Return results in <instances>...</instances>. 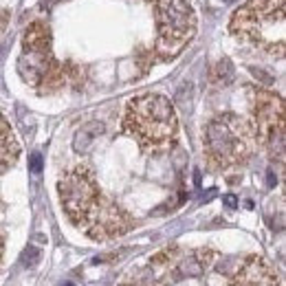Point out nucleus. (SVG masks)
<instances>
[{
	"mask_svg": "<svg viewBox=\"0 0 286 286\" xmlns=\"http://www.w3.org/2000/svg\"><path fill=\"white\" fill-rule=\"evenodd\" d=\"M62 207L73 225L88 238L110 240L132 229V220L119 205L101 194L91 167L75 165L57 183Z\"/></svg>",
	"mask_w": 286,
	"mask_h": 286,
	"instance_id": "f257e3e1",
	"label": "nucleus"
},
{
	"mask_svg": "<svg viewBox=\"0 0 286 286\" xmlns=\"http://www.w3.org/2000/svg\"><path fill=\"white\" fill-rule=\"evenodd\" d=\"M123 132L137 139L145 154L167 152L179 135L174 104L163 95L143 93L132 97L123 115Z\"/></svg>",
	"mask_w": 286,
	"mask_h": 286,
	"instance_id": "f03ea898",
	"label": "nucleus"
},
{
	"mask_svg": "<svg viewBox=\"0 0 286 286\" xmlns=\"http://www.w3.org/2000/svg\"><path fill=\"white\" fill-rule=\"evenodd\" d=\"M229 31L269 55L282 57L286 51V5L284 0H249L233 11Z\"/></svg>",
	"mask_w": 286,
	"mask_h": 286,
	"instance_id": "7ed1b4c3",
	"label": "nucleus"
},
{
	"mask_svg": "<svg viewBox=\"0 0 286 286\" xmlns=\"http://www.w3.org/2000/svg\"><path fill=\"white\" fill-rule=\"evenodd\" d=\"M205 157L214 170H231L245 165L258 150L253 123L240 115L225 113L214 117L205 128Z\"/></svg>",
	"mask_w": 286,
	"mask_h": 286,
	"instance_id": "20e7f679",
	"label": "nucleus"
},
{
	"mask_svg": "<svg viewBox=\"0 0 286 286\" xmlns=\"http://www.w3.org/2000/svg\"><path fill=\"white\" fill-rule=\"evenodd\" d=\"M18 75L25 84L40 93H51L64 84V66L55 60L53 47H51V31L42 22H33L22 35Z\"/></svg>",
	"mask_w": 286,
	"mask_h": 286,
	"instance_id": "39448f33",
	"label": "nucleus"
},
{
	"mask_svg": "<svg viewBox=\"0 0 286 286\" xmlns=\"http://www.w3.org/2000/svg\"><path fill=\"white\" fill-rule=\"evenodd\" d=\"M150 3L157 18L154 57L161 62H172L196 35V11L189 0H150Z\"/></svg>",
	"mask_w": 286,
	"mask_h": 286,
	"instance_id": "423d86ee",
	"label": "nucleus"
},
{
	"mask_svg": "<svg viewBox=\"0 0 286 286\" xmlns=\"http://www.w3.org/2000/svg\"><path fill=\"white\" fill-rule=\"evenodd\" d=\"M253 128L258 145L269 152L271 159L284 161V101L280 95L253 88Z\"/></svg>",
	"mask_w": 286,
	"mask_h": 286,
	"instance_id": "0eeeda50",
	"label": "nucleus"
},
{
	"mask_svg": "<svg viewBox=\"0 0 286 286\" xmlns=\"http://www.w3.org/2000/svg\"><path fill=\"white\" fill-rule=\"evenodd\" d=\"M227 286H280L275 267L262 255H251L240 264L238 273Z\"/></svg>",
	"mask_w": 286,
	"mask_h": 286,
	"instance_id": "6e6552de",
	"label": "nucleus"
},
{
	"mask_svg": "<svg viewBox=\"0 0 286 286\" xmlns=\"http://www.w3.org/2000/svg\"><path fill=\"white\" fill-rule=\"evenodd\" d=\"M214 258H216V253L209 251V249H198V251L187 253L185 258L176 260V275L179 277H201L211 267Z\"/></svg>",
	"mask_w": 286,
	"mask_h": 286,
	"instance_id": "1a4fd4ad",
	"label": "nucleus"
},
{
	"mask_svg": "<svg viewBox=\"0 0 286 286\" xmlns=\"http://www.w3.org/2000/svg\"><path fill=\"white\" fill-rule=\"evenodd\" d=\"M20 157V143L13 137L11 126L0 115V174H5Z\"/></svg>",
	"mask_w": 286,
	"mask_h": 286,
	"instance_id": "9d476101",
	"label": "nucleus"
},
{
	"mask_svg": "<svg viewBox=\"0 0 286 286\" xmlns=\"http://www.w3.org/2000/svg\"><path fill=\"white\" fill-rule=\"evenodd\" d=\"M104 123L101 121H88L84 123L82 128L75 132V137H73V150L77 154H86L88 150L93 148V143L97 141V139L104 135Z\"/></svg>",
	"mask_w": 286,
	"mask_h": 286,
	"instance_id": "9b49d317",
	"label": "nucleus"
},
{
	"mask_svg": "<svg viewBox=\"0 0 286 286\" xmlns=\"http://www.w3.org/2000/svg\"><path fill=\"white\" fill-rule=\"evenodd\" d=\"M233 77H236V71H233V64L231 60H227V57H223L218 64H216V69H214V79L218 84H231L233 82Z\"/></svg>",
	"mask_w": 286,
	"mask_h": 286,
	"instance_id": "f8f14e48",
	"label": "nucleus"
},
{
	"mask_svg": "<svg viewBox=\"0 0 286 286\" xmlns=\"http://www.w3.org/2000/svg\"><path fill=\"white\" fill-rule=\"evenodd\" d=\"M40 258H42L40 249L29 247V249H25V253H22V264H25V267H33L35 262H40Z\"/></svg>",
	"mask_w": 286,
	"mask_h": 286,
	"instance_id": "ddd939ff",
	"label": "nucleus"
},
{
	"mask_svg": "<svg viewBox=\"0 0 286 286\" xmlns=\"http://www.w3.org/2000/svg\"><path fill=\"white\" fill-rule=\"evenodd\" d=\"M29 170H31L33 174H40L42 172V157H40L38 152L29 157Z\"/></svg>",
	"mask_w": 286,
	"mask_h": 286,
	"instance_id": "4468645a",
	"label": "nucleus"
},
{
	"mask_svg": "<svg viewBox=\"0 0 286 286\" xmlns=\"http://www.w3.org/2000/svg\"><path fill=\"white\" fill-rule=\"evenodd\" d=\"M223 203H225L229 209H236V207H238V198L233 196V194H227V196L223 198Z\"/></svg>",
	"mask_w": 286,
	"mask_h": 286,
	"instance_id": "2eb2a0df",
	"label": "nucleus"
},
{
	"mask_svg": "<svg viewBox=\"0 0 286 286\" xmlns=\"http://www.w3.org/2000/svg\"><path fill=\"white\" fill-rule=\"evenodd\" d=\"M269 185H271V187L275 185V176H273V172H269Z\"/></svg>",
	"mask_w": 286,
	"mask_h": 286,
	"instance_id": "dca6fc26",
	"label": "nucleus"
},
{
	"mask_svg": "<svg viewBox=\"0 0 286 286\" xmlns=\"http://www.w3.org/2000/svg\"><path fill=\"white\" fill-rule=\"evenodd\" d=\"M0 258H3V240H0Z\"/></svg>",
	"mask_w": 286,
	"mask_h": 286,
	"instance_id": "f3484780",
	"label": "nucleus"
},
{
	"mask_svg": "<svg viewBox=\"0 0 286 286\" xmlns=\"http://www.w3.org/2000/svg\"><path fill=\"white\" fill-rule=\"evenodd\" d=\"M64 286H75V284H73V282H69V284H64Z\"/></svg>",
	"mask_w": 286,
	"mask_h": 286,
	"instance_id": "a211bd4d",
	"label": "nucleus"
},
{
	"mask_svg": "<svg viewBox=\"0 0 286 286\" xmlns=\"http://www.w3.org/2000/svg\"><path fill=\"white\" fill-rule=\"evenodd\" d=\"M126 286H130V284H126Z\"/></svg>",
	"mask_w": 286,
	"mask_h": 286,
	"instance_id": "6ab92c4d",
	"label": "nucleus"
}]
</instances>
